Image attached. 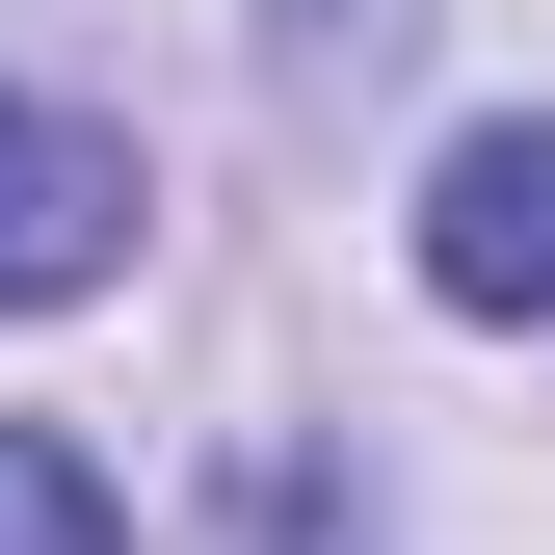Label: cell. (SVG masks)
<instances>
[{"instance_id": "cell-1", "label": "cell", "mask_w": 555, "mask_h": 555, "mask_svg": "<svg viewBox=\"0 0 555 555\" xmlns=\"http://www.w3.org/2000/svg\"><path fill=\"white\" fill-rule=\"evenodd\" d=\"M106 264H132V132H80V106L0 80V318L106 292Z\"/></svg>"}, {"instance_id": "cell-2", "label": "cell", "mask_w": 555, "mask_h": 555, "mask_svg": "<svg viewBox=\"0 0 555 555\" xmlns=\"http://www.w3.org/2000/svg\"><path fill=\"white\" fill-rule=\"evenodd\" d=\"M424 292L450 318H555V106H503V132L424 159Z\"/></svg>"}, {"instance_id": "cell-3", "label": "cell", "mask_w": 555, "mask_h": 555, "mask_svg": "<svg viewBox=\"0 0 555 555\" xmlns=\"http://www.w3.org/2000/svg\"><path fill=\"white\" fill-rule=\"evenodd\" d=\"M0 555H132V503H106L80 424H0Z\"/></svg>"}]
</instances>
